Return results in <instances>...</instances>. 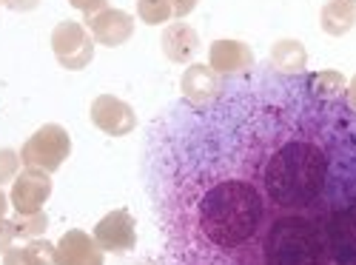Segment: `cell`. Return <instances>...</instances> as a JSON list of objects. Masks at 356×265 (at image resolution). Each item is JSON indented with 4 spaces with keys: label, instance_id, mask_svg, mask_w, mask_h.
Instances as JSON below:
<instances>
[{
    "label": "cell",
    "instance_id": "6da1fadb",
    "mask_svg": "<svg viewBox=\"0 0 356 265\" xmlns=\"http://www.w3.org/2000/svg\"><path fill=\"white\" fill-rule=\"evenodd\" d=\"M288 95L251 180L257 228L236 248L257 246L259 265H356V106L314 95L305 77Z\"/></svg>",
    "mask_w": 356,
    "mask_h": 265
},
{
    "label": "cell",
    "instance_id": "7a4b0ae2",
    "mask_svg": "<svg viewBox=\"0 0 356 265\" xmlns=\"http://www.w3.org/2000/svg\"><path fill=\"white\" fill-rule=\"evenodd\" d=\"M72 154V137L63 126L57 123H46L40 126L32 137L23 143L20 149V163L26 168H35V171H57Z\"/></svg>",
    "mask_w": 356,
    "mask_h": 265
},
{
    "label": "cell",
    "instance_id": "3957f363",
    "mask_svg": "<svg viewBox=\"0 0 356 265\" xmlns=\"http://www.w3.org/2000/svg\"><path fill=\"white\" fill-rule=\"evenodd\" d=\"M95 38L88 35V29L77 20H63L54 26L51 32V51L57 63L69 72H80L95 61Z\"/></svg>",
    "mask_w": 356,
    "mask_h": 265
},
{
    "label": "cell",
    "instance_id": "277c9868",
    "mask_svg": "<svg viewBox=\"0 0 356 265\" xmlns=\"http://www.w3.org/2000/svg\"><path fill=\"white\" fill-rule=\"evenodd\" d=\"M51 197V177L46 171L26 168L12 180V194L9 202L15 214H38L43 211L46 200Z\"/></svg>",
    "mask_w": 356,
    "mask_h": 265
},
{
    "label": "cell",
    "instance_id": "5b68a950",
    "mask_svg": "<svg viewBox=\"0 0 356 265\" xmlns=\"http://www.w3.org/2000/svg\"><path fill=\"white\" fill-rule=\"evenodd\" d=\"M92 237L108 254H126V251H131L137 246V223L126 209H117V211L106 214L95 225Z\"/></svg>",
    "mask_w": 356,
    "mask_h": 265
},
{
    "label": "cell",
    "instance_id": "8992f818",
    "mask_svg": "<svg viewBox=\"0 0 356 265\" xmlns=\"http://www.w3.org/2000/svg\"><path fill=\"white\" fill-rule=\"evenodd\" d=\"M92 123L108 137H126L137 126V114L126 100L111 97V95H100L92 103Z\"/></svg>",
    "mask_w": 356,
    "mask_h": 265
},
{
    "label": "cell",
    "instance_id": "52a82bcc",
    "mask_svg": "<svg viewBox=\"0 0 356 265\" xmlns=\"http://www.w3.org/2000/svg\"><path fill=\"white\" fill-rule=\"evenodd\" d=\"M86 29H88V35L95 38V43L114 49V46H123L131 40L134 17L123 9H103L92 17H86Z\"/></svg>",
    "mask_w": 356,
    "mask_h": 265
},
{
    "label": "cell",
    "instance_id": "ba28073f",
    "mask_svg": "<svg viewBox=\"0 0 356 265\" xmlns=\"http://www.w3.org/2000/svg\"><path fill=\"white\" fill-rule=\"evenodd\" d=\"M54 265H103V248L86 231L72 228L54 246Z\"/></svg>",
    "mask_w": 356,
    "mask_h": 265
},
{
    "label": "cell",
    "instance_id": "9c48e42d",
    "mask_svg": "<svg viewBox=\"0 0 356 265\" xmlns=\"http://www.w3.org/2000/svg\"><path fill=\"white\" fill-rule=\"evenodd\" d=\"M180 92L186 97V103H191L194 109L200 106H209L211 100L220 97L222 92V77L211 69V66H202V63H194L183 72L180 77Z\"/></svg>",
    "mask_w": 356,
    "mask_h": 265
},
{
    "label": "cell",
    "instance_id": "30bf717a",
    "mask_svg": "<svg viewBox=\"0 0 356 265\" xmlns=\"http://www.w3.org/2000/svg\"><path fill=\"white\" fill-rule=\"evenodd\" d=\"M209 66L220 77H236L254 69V49L243 40H217L209 51Z\"/></svg>",
    "mask_w": 356,
    "mask_h": 265
},
{
    "label": "cell",
    "instance_id": "8fae6325",
    "mask_svg": "<svg viewBox=\"0 0 356 265\" xmlns=\"http://www.w3.org/2000/svg\"><path fill=\"white\" fill-rule=\"evenodd\" d=\"M160 43H163V51H165V57H168L171 63H188L191 57L197 54V49H200L197 32H194L188 23H183V20L171 23L165 32H163Z\"/></svg>",
    "mask_w": 356,
    "mask_h": 265
},
{
    "label": "cell",
    "instance_id": "7c38bea8",
    "mask_svg": "<svg viewBox=\"0 0 356 265\" xmlns=\"http://www.w3.org/2000/svg\"><path fill=\"white\" fill-rule=\"evenodd\" d=\"M268 63L277 74H285V77H293V74H302L305 72V63H308V51L300 40H277L271 46V54H268Z\"/></svg>",
    "mask_w": 356,
    "mask_h": 265
},
{
    "label": "cell",
    "instance_id": "4fadbf2b",
    "mask_svg": "<svg viewBox=\"0 0 356 265\" xmlns=\"http://www.w3.org/2000/svg\"><path fill=\"white\" fill-rule=\"evenodd\" d=\"M319 26H322V32H328L331 38H342V35H348L350 29L356 26V6H350V3H339V0H328V3L322 6Z\"/></svg>",
    "mask_w": 356,
    "mask_h": 265
},
{
    "label": "cell",
    "instance_id": "5bb4252c",
    "mask_svg": "<svg viewBox=\"0 0 356 265\" xmlns=\"http://www.w3.org/2000/svg\"><path fill=\"white\" fill-rule=\"evenodd\" d=\"M3 265H54V246L49 240H32L3 254Z\"/></svg>",
    "mask_w": 356,
    "mask_h": 265
},
{
    "label": "cell",
    "instance_id": "9a60e30c",
    "mask_svg": "<svg viewBox=\"0 0 356 265\" xmlns=\"http://www.w3.org/2000/svg\"><path fill=\"white\" fill-rule=\"evenodd\" d=\"M302 77H305V86L311 88L314 95H319V97H345V92H348L345 74L334 72V69L311 72V74H302Z\"/></svg>",
    "mask_w": 356,
    "mask_h": 265
},
{
    "label": "cell",
    "instance_id": "2e32d148",
    "mask_svg": "<svg viewBox=\"0 0 356 265\" xmlns=\"http://www.w3.org/2000/svg\"><path fill=\"white\" fill-rule=\"evenodd\" d=\"M137 17L145 26H163L165 20L174 17L168 0H137Z\"/></svg>",
    "mask_w": 356,
    "mask_h": 265
},
{
    "label": "cell",
    "instance_id": "e0dca14e",
    "mask_svg": "<svg viewBox=\"0 0 356 265\" xmlns=\"http://www.w3.org/2000/svg\"><path fill=\"white\" fill-rule=\"evenodd\" d=\"M12 223H15V237H20V240H38V237H43V231L49 228V217L43 211H38V214H17Z\"/></svg>",
    "mask_w": 356,
    "mask_h": 265
},
{
    "label": "cell",
    "instance_id": "ac0fdd59",
    "mask_svg": "<svg viewBox=\"0 0 356 265\" xmlns=\"http://www.w3.org/2000/svg\"><path fill=\"white\" fill-rule=\"evenodd\" d=\"M17 168H20V154L12 149H0V186L15 180Z\"/></svg>",
    "mask_w": 356,
    "mask_h": 265
},
{
    "label": "cell",
    "instance_id": "d6986e66",
    "mask_svg": "<svg viewBox=\"0 0 356 265\" xmlns=\"http://www.w3.org/2000/svg\"><path fill=\"white\" fill-rule=\"evenodd\" d=\"M15 243V223L6 220V217H0V254H6Z\"/></svg>",
    "mask_w": 356,
    "mask_h": 265
},
{
    "label": "cell",
    "instance_id": "ffe728a7",
    "mask_svg": "<svg viewBox=\"0 0 356 265\" xmlns=\"http://www.w3.org/2000/svg\"><path fill=\"white\" fill-rule=\"evenodd\" d=\"M69 3H72L77 12H83L86 17H92V15L103 12V9H108V6H106V0H69Z\"/></svg>",
    "mask_w": 356,
    "mask_h": 265
},
{
    "label": "cell",
    "instance_id": "44dd1931",
    "mask_svg": "<svg viewBox=\"0 0 356 265\" xmlns=\"http://www.w3.org/2000/svg\"><path fill=\"white\" fill-rule=\"evenodd\" d=\"M168 3H171V12H174L177 20L188 17V15L197 9V0H168Z\"/></svg>",
    "mask_w": 356,
    "mask_h": 265
},
{
    "label": "cell",
    "instance_id": "7402d4cb",
    "mask_svg": "<svg viewBox=\"0 0 356 265\" xmlns=\"http://www.w3.org/2000/svg\"><path fill=\"white\" fill-rule=\"evenodd\" d=\"M3 6H9L12 12H32L40 6V0H0Z\"/></svg>",
    "mask_w": 356,
    "mask_h": 265
},
{
    "label": "cell",
    "instance_id": "603a6c76",
    "mask_svg": "<svg viewBox=\"0 0 356 265\" xmlns=\"http://www.w3.org/2000/svg\"><path fill=\"white\" fill-rule=\"evenodd\" d=\"M345 97H348V103H350V106H356V74H353V80L348 83V92H345Z\"/></svg>",
    "mask_w": 356,
    "mask_h": 265
},
{
    "label": "cell",
    "instance_id": "cb8c5ba5",
    "mask_svg": "<svg viewBox=\"0 0 356 265\" xmlns=\"http://www.w3.org/2000/svg\"><path fill=\"white\" fill-rule=\"evenodd\" d=\"M6 209H9V197L0 191V217H6Z\"/></svg>",
    "mask_w": 356,
    "mask_h": 265
},
{
    "label": "cell",
    "instance_id": "d4e9b609",
    "mask_svg": "<svg viewBox=\"0 0 356 265\" xmlns=\"http://www.w3.org/2000/svg\"><path fill=\"white\" fill-rule=\"evenodd\" d=\"M339 3H350V6H356V0H339Z\"/></svg>",
    "mask_w": 356,
    "mask_h": 265
},
{
    "label": "cell",
    "instance_id": "484cf974",
    "mask_svg": "<svg viewBox=\"0 0 356 265\" xmlns=\"http://www.w3.org/2000/svg\"><path fill=\"white\" fill-rule=\"evenodd\" d=\"M145 265H152V262H145Z\"/></svg>",
    "mask_w": 356,
    "mask_h": 265
}]
</instances>
